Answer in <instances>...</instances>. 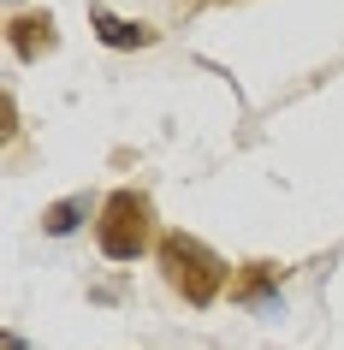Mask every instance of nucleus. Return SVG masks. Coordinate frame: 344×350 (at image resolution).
<instances>
[{"instance_id":"7ed1b4c3","label":"nucleus","mask_w":344,"mask_h":350,"mask_svg":"<svg viewBox=\"0 0 344 350\" xmlns=\"http://www.w3.org/2000/svg\"><path fill=\"white\" fill-rule=\"evenodd\" d=\"M48 48H54V18H48V12L12 24V54L18 59H36V54H48Z\"/></svg>"},{"instance_id":"20e7f679","label":"nucleus","mask_w":344,"mask_h":350,"mask_svg":"<svg viewBox=\"0 0 344 350\" xmlns=\"http://www.w3.org/2000/svg\"><path fill=\"white\" fill-rule=\"evenodd\" d=\"M90 18H95V30H101L107 48H148V42H155V30H143V24H131V18H113V12H101V6H95Z\"/></svg>"},{"instance_id":"f257e3e1","label":"nucleus","mask_w":344,"mask_h":350,"mask_svg":"<svg viewBox=\"0 0 344 350\" xmlns=\"http://www.w3.org/2000/svg\"><path fill=\"white\" fill-rule=\"evenodd\" d=\"M161 267L166 279H172V291H184V303H214L220 285H226V261L208 250V243L184 238V232H166L161 238Z\"/></svg>"},{"instance_id":"f03ea898","label":"nucleus","mask_w":344,"mask_h":350,"mask_svg":"<svg viewBox=\"0 0 344 350\" xmlns=\"http://www.w3.org/2000/svg\"><path fill=\"white\" fill-rule=\"evenodd\" d=\"M95 238H101V256H113V261L143 256V243H148V202L137 196V190H119V196H107Z\"/></svg>"},{"instance_id":"39448f33","label":"nucleus","mask_w":344,"mask_h":350,"mask_svg":"<svg viewBox=\"0 0 344 350\" xmlns=\"http://www.w3.org/2000/svg\"><path fill=\"white\" fill-rule=\"evenodd\" d=\"M77 214H83V202H59V208H48V232H72Z\"/></svg>"}]
</instances>
